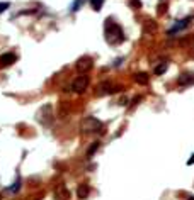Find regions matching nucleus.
I'll return each instance as SVG.
<instances>
[{
	"instance_id": "1",
	"label": "nucleus",
	"mask_w": 194,
	"mask_h": 200,
	"mask_svg": "<svg viewBox=\"0 0 194 200\" xmlns=\"http://www.w3.org/2000/svg\"><path fill=\"white\" fill-rule=\"evenodd\" d=\"M104 36H106V41L112 46H116V44H121L124 41V32L121 29L119 24L116 22H112L111 19L106 21V26H104Z\"/></svg>"
},
{
	"instance_id": "2",
	"label": "nucleus",
	"mask_w": 194,
	"mask_h": 200,
	"mask_svg": "<svg viewBox=\"0 0 194 200\" xmlns=\"http://www.w3.org/2000/svg\"><path fill=\"white\" fill-rule=\"evenodd\" d=\"M102 129V122L95 117H85L82 122V131L83 132H97Z\"/></svg>"
},
{
	"instance_id": "3",
	"label": "nucleus",
	"mask_w": 194,
	"mask_h": 200,
	"mask_svg": "<svg viewBox=\"0 0 194 200\" xmlns=\"http://www.w3.org/2000/svg\"><path fill=\"white\" fill-rule=\"evenodd\" d=\"M87 87H89V77H87L85 73H82L80 77H77L73 80V83H72V90L77 92V93H83L87 90Z\"/></svg>"
},
{
	"instance_id": "4",
	"label": "nucleus",
	"mask_w": 194,
	"mask_h": 200,
	"mask_svg": "<svg viewBox=\"0 0 194 200\" xmlns=\"http://www.w3.org/2000/svg\"><path fill=\"white\" fill-rule=\"evenodd\" d=\"M92 58L90 56H82V58H80V60L77 61V63H75V66H77V70L80 73H87L89 71V70L92 68Z\"/></svg>"
},
{
	"instance_id": "5",
	"label": "nucleus",
	"mask_w": 194,
	"mask_h": 200,
	"mask_svg": "<svg viewBox=\"0 0 194 200\" xmlns=\"http://www.w3.org/2000/svg\"><path fill=\"white\" fill-rule=\"evenodd\" d=\"M194 19V15H189V17H185V19H182V21H177L175 24H174V27L170 31H168L167 34L168 36H172V34H175V32H179V31H182V29H185V27L191 24V21Z\"/></svg>"
},
{
	"instance_id": "6",
	"label": "nucleus",
	"mask_w": 194,
	"mask_h": 200,
	"mask_svg": "<svg viewBox=\"0 0 194 200\" xmlns=\"http://www.w3.org/2000/svg\"><path fill=\"white\" fill-rule=\"evenodd\" d=\"M17 61V56L14 53H5V54L0 56V66H10Z\"/></svg>"
},
{
	"instance_id": "7",
	"label": "nucleus",
	"mask_w": 194,
	"mask_h": 200,
	"mask_svg": "<svg viewBox=\"0 0 194 200\" xmlns=\"http://www.w3.org/2000/svg\"><path fill=\"white\" fill-rule=\"evenodd\" d=\"M143 31H145V32H148V34L155 32V31H157V22L147 21V22H145V26H143Z\"/></svg>"
},
{
	"instance_id": "8",
	"label": "nucleus",
	"mask_w": 194,
	"mask_h": 200,
	"mask_svg": "<svg viewBox=\"0 0 194 200\" xmlns=\"http://www.w3.org/2000/svg\"><path fill=\"white\" fill-rule=\"evenodd\" d=\"M191 83H194V78L191 77V75H181L179 85H191Z\"/></svg>"
},
{
	"instance_id": "9",
	"label": "nucleus",
	"mask_w": 194,
	"mask_h": 200,
	"mask_svg": "<svg viewBox=\"0 0 194 200\" xmlns=\"http://www.w3.org/2000/svg\"><path fill=\"white\" fill-rule=\"evenodd\" d=\"M77 195L80 197V198H85V197L89 195V187H87V185H80V187L77 188Z\"/></svg>"
},
{
	"instance_id": "10",
	"label": "nucleus",
	"mask_w": 194,
	"mask_h": 200,
	"mask_svg": "<svg viewBox=\"0 0 194 200\" xmlns=\"http://www.w3.org/2000/svg\"><path fill=\"white\" fill-rule=\"evenodd\" d=\"M134 80L138 81L140 85H145V83H148V75H147V73H136Z\"/></svg>"
},
{
	"instance_id": "11",
	"label": "nucleus",
	"mask_w": 194,
	"mask_h": 200,
	"mask_svg": "<svg viewBox=\"0 0 194 200\" xmlns=\"http://www.w3.org/2000/svg\"><path fill=\"white\" fill-rule=\"evenodd\" d=\"M112 90H114V87H112L111 83H104V85H99V93H111Z\"/></svg>"
},
{
	"instance_id": "12",
	"label": "nucleus",
	"mask_w": 194,
	"mask_h": 200,
	"mask_svg": "<svg viewBox=\"0 0 194 200\" xmlns=\"http://www.w3.org/2000/svg\"><path fill=\"white\" fill-rule=\"evenodd\" d=\"M102 4H104V0H90V7L95 10V12H99V10H100Z\"/></svg>"
},
{
	"instance_id": "13",
	"label": "nucleus",
	"mask_w": 194,
	"mask_h": 200,
	"mask_svg": "<svg viewBox=\"0 0 194 200\" xmlns=\"http://www.w3.org/2000/svg\"><path fill=\"white\" fill-rule=\"evenodd\" d=\"M165 71H167V63H162L155 68V75H164Z\"/></svg>"
},
{
	"instance_id": "14",
	"label": "nucleus",
	"mask_w": 194,
	"mask_h": 200,
	"mask_svg": "<svg viewBox=\"0 0 194 200\" xmlns=\"http://www.w3.org/2000/svg\"><path fill=\"white\" fill-rule=\"evenodd\" d=\"M85 2V0H75L73 4H72V12H77L80 7H82V4Z\"/></svg>"
},
{
	"instance_id": "15",
	"label": "nucleus",
	"mask_w": 194,
	"mask_h": 200,
	"mask_svg": "<svg viewBox=\"0 0 194 200\" xmlns=\"http://www.w3.org/2000/svg\"><path fill=\"white\" fill-rule=\"evenodd\" d=\"M128 4L131 9H141V0H129Z\"/></svg>"
},
{
	"instance_id": "16",
	"label": "nucleus",
	"mask_w": 194,
	"mask_h": 200,
	"mask_svg": "<svg viewBox=\"0 0 194 200\" xmlns=\"http://www.w3.org/2000/svg\"><path fill=\"white\" fill-rule=\"evenodd\" d=\"M165 10H167V4H160L158 9H157V14H158V15H164Z\"/></svg>"
},
{
	"instance_id": "17",
	"label": "nucleus",
	"mask_w": 194,
	"mask_h": 200,
	"mask_svg": "<svg viewBox=\"0 0 194 200\" xmlns=\"http://www.w3.org/2000/svg\"><path fill=\"white\" fill-rule=\"evenodd\" d=\"M9 7H10V4H9V2H0V14H2V12H5V10L9 9Z\"/></svg>"
},
{
	"instance_id": "18",
	"label": "nucleus",
	"mask_w": 194,
	"mask_h": 200,
	"mask_svg": "<svg viewBox=\"0 0 194 200\" xmlns=\"http://www.w3.org/2000/svg\"><path fill=\"white\" fill-rule=\"evenodd\" d=\"M97 148H99V143H95V144H94V148H92V149H89V156H90V154H94V151H95Z\"/></svg>"
},
{
	"instance_id": "19",
	"label": "nucleus",
	"mask_w": 194,
	"mask_h": 200,
	"mask_svg": "<svg viewBox=\"0 0 194 200\" xmlns=\"http://www.w3.org/2000/svg\"><path fill=\"white\" fill-rule=\"evenodd\" d=\"M192 163H194V154H192V158L189 159V165H192Z\"/></svg>"
},
{
	"instance_id": "20",
	"label": "nucleus",
	"mask_w": 194,
	"mask_h": 200,
	"mask_svg": "<svg viewBox=\"0 0 194 200\" xmlns=\"http://www.w3.org/2000/svg\"><path fill=\"white\" fill-rule=\"evenodd\" d=\"M189 200H194V197H189Z\"/></svg>"
}]
</instances>
